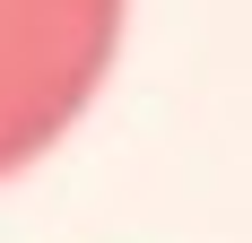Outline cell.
<instances>
[{
  "label": "cell",
  "mask_w": 252,
  "mask_h": 243,
  "mask_svg": "<svg viewBox=\"0 0 252 243\" xmlns=\"http://www.w3.org/2000/svg\"><path fill=\"white\" fill-rule=\"evenodd\" d=\"M130 0H0V182L96 104Z\"/></svg>",
  "instance_id": "1"
}]
</instances>
